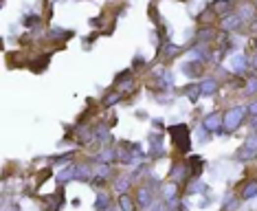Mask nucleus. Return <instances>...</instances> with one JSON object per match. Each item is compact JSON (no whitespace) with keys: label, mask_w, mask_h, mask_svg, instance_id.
<instances>
[{"label":"nucleus","mask_w":257,"mask_h":211,"mask_svg":"<svg viewBox=\"0 0 257 211\" xmlns=\"http://www.w3.org/2000/svg\"><path fill=\"white\" fill-rule=\"evenodd\" d=\"M246 115H249V108H244V106H233V108H228V110L224 112L222 130H227V132H235V130L242 125V121H244Z\"/></svg>","instance_id":"nucleus-1"},{"label":"nucleus","mask_w":257,"mask_h":211,"mask_svg":"<svg viewBox=\"0 0 257 211\" xmlns=\"http://www.w3.org/2000/svg\"><path fill=\"white\" fill-rule=\"evenodd\" d=\"M170 134H171V139H174V143H176V148L180 150V152H187L189 150V128H187L185 123H178V125H174V128L170 130Z\"/></svg>","instance_id":"nucleus-2"},{"label":"nucleus","mask_w":257,"mask_h":211,"mask_svg":"<svg viewBox=\"0 0 257 211\" xmlns=\"http://www.w3.org/2000/svg\"><path fill=\"white\" fill-rule=\"evenodd\" d=\"M237 156H240V161H251L253 156H257V134L246 141V145L240 150V154H237Z\"/></svg>","instance_id":"nucleus-3"},{"label":"nucleus","mask_w":257,"mask_h":211,"mask_svg":"<svg viewBox=\"0 0 257 211\" xmlns=\"http://www.w3.org/2000/svg\"><path fill=\"white\" fill-rule=\"evenodd\" d=\"M224 123V115L222 112H213V115H209L207 119H204V130H209V132H218V130L222 128Z\"/></svg>","instance_id":"nucleus-4"},{"label":"nucleus","mask_w":257,"mask_h":211,"mask_svg":"<svg viewBox=\"0 0 257 211\" xmlns=\"http://www.w3.org/2000/svg\"><path fill=\"white\" fill-rule=\"evenodd\" d=\"M231 68L235 70L237 75H244V70L249 68V58H246L244 53H235L231 58Z\"/></svg>","instance_id":"nucleus-5"},{"label":"nucleus","mask_w":257,"mask_h":211,"mask_svg":"<svg viewBox=\"0 0 257 211\" xmlns=\"http://www.w3.org/2000/svg\"><path fill=\"white\" fill-rule=\"evenodd\" d=\"M240 25H242V18L237 16V13H227V16H222V20H220V27L224 31H233Z\"/></svg>","instance_id":"nucleus-6"},{"label":"nucleus","mask_w":257,"mask_h":211,"mask_svg":"<svg viewBox=\"0 0 257 211\" xmlns=\"http://www.w3.org/2000/svg\"><path fill=\"white\" fill-rule=\"evenodd\" d=\"M257 196V181L253 178V181H246L244 185L240 187V198L242 200H251Z\"/></svg>","instance_id":"nucleus-7"},{"label":"nucleus","mask_w":257,"mask_h":211,"mask_svg":"<svg viewBox=\"0 0 257 211\" xmlns=\"http://www.w3.org/2000/svg\"><path fill=\"white\" fill-rule=\"evenodd\" d=\"M152 198H154V194L149 187H139V191H137L139 207H149V205H152Z\"/></svg>","instance_id":"nucleus-8"},{"label":"nucleus","mask_w":257,"mask_h":211,"mask_svg":"<svg viewBox=\"0 0 257 211\" xmlns=\"http://www.w3.org/2000/svg\"><path fill=\"white\" fill-rule=\"evenodd\" d=\"M218 90V82L213 77H207L202 79V84H200V95L202 97H209V95H216Z\"/></svg>","instance_id":"nucleus-9"},{"label":"nucleus","mask_w":257,"mask_h":211,"mask_svg":"<svg viewBox=\"0 0 257 211\" xmlns=\"http://www.w3.org/2000/svg\"><path fill=\"white\" fill-rule=\"evenodd\" d=\"M231 0H216V2L209 7V11L211 13H218V16H227L228 11H231Z\"/></svg>","instance_id":"nucleus-10"},{"label":"nucleus","mask_w":257,"mask_h":211,"mask_svg":"<svg viewBox=\"0 0 257 211\" xmlns=\"http://www.w3.org/2000/svg\"><path fill=\"white\" fill-rule=\"evenodd\" d=\"M200 172H202V158H200V156H191L189 158V176L198 178Z\"/></svg>","instance_id":"nucleus-11"},{"label":"nucleus","mask_w":257,"mask_h":211,"mask_svg":"<svg viewBox=\"0 0 257 211\" xmlns=\"http://www.w3.org/2000/svg\"><path fill=\"white\" fill-rule=\"evenodd\" d=\"M119 207L121 211H137V203L128 194H119Z\"/></svg>","instance_id":"nucleus-12"},{"label":"nucleus","mask_w":257,"mask_h":211,"mask_svg":"<svg viewBox=\"0 0 257 211\" xmlns=\"http://www.w3.org/2000/svg\"><path fill=\"white\" fill-rule=\"evenodd\" d=\"M183 70L189 75V77H200V75H202V66H200V62H187L183 66Z\"/></svg>","instance_id":"nucleus-13"},{"label":"nucleus","mask_w":257,"mask_h":211,"mask_svg":"<svg viewBox=\"0 0 257 211\" xmlns=\"http://www.w3.org/2000/svg\"><path fill=\"white\" fill-rule=\"evenodd\" d=\"M163 191H165V198L170 200V203H176V198H178V187L174 185V181L167 182L165 189H163Z\"/></svg>","instance_id":"nucleus-14"},{"label":"nucleus","mask_w":257,"mask_h":211,"mask_svg":"<svg viewBox=\"0 0 257 211\" xmlns=\"http://www.w3.org/2000/svg\"><path fill=\"white\" fill-rule=\"evenodd\" d=\"M185 176H189V174H187L185 165H180V163H178V165H176L174 170H171V181H174V182H183Z\"/></svg>","instance_id":"nucleus-15"},{"label":"nucleus","mask_w":257,"mask_h":211,"mask_svg":"<svg viewBox=\"0 0 257 211\" xmlns=\"http://www.w3.org/2000/svg\"><path fill=\"white\" fill-rule=\"evenodd\" d=\"M161 53H163V55H161L163 60H171V58H176V55L180 53V46H176V44H167L165 49L161 51Z\"/></svg>","instance_id":"nucleus-16"},{"label":"nucleus","mask_w":257,"mask_h":211,"mask_svg":"<svg viewBox=\"0 0 257 211\" xmlns=\"http://www.w3.org/2000/svg\"><path fill=\"white\" fill-rule=\"evenodd\" d=\"M114 189H116V194H128L130 178H116V181H114Z\"/></svg>","instance_id":"nucleus-17"},{"label":"nucleus","mask_w":257,"mask_h":211,"mask_svg":"<svg viewBox=\"0 0 257 211\" xmlns=\"http://www.w3.org/2000/svg\"><path fill=\"white\" fill-rule=\"evenodd\" d=\"M213 35H216V29H213V27H202V29L198 31V40H200V42L213 40Z\"/></svg>","instance_id":"nucleus-18"},{"label":"nucleus","mask_w":257,"mask_h":211,"mask_svg":"<svg viewBox=\"0 0 257 211\" xmlns=\"http://www.w3.org/2000/svg\"><path fill=\"white\" fill-rule=\"evenodd\" d=\"M253 11H255V7L253 4H242V7H237V16L242 18V20H244V16H246V20H253Z\"/></svg>","instance_id":"nucleus-19"},{"label":"nucleus","mask_w":257,"mask_h":211,"mask_svg":"<svg viewBox=\"0 0 257 211\" xmlns=\"http://www.w3.org/2000/svg\"><path fill=\"white\" fill-rule=\"evenodd\" d=\"M132 86H134L132 77H130L128 73L121 75V77H119V92H121V90H132Z\"/></svg>","instance_id":"nucleus-20"},{"label":"nucleus","mask_w":257,"mask_h":211,"mask_svg":"<svg viewBox=\"0 0 257 211\" xmlns=\"http://www.w3.org/2000/svg\"><path fill=\"white\" fill-rule=\"evenodd\" d=\"M244 92H246V95H255V92H257V77H249V79H246Z\"/></svg>","instance_id":"nucleus-21"},{"label":"nucleus","mask_w":257,"mask_h":211,"mask_svg":"<svg viewBox=\"0 0 257 211\" xmlns=\"http://www.w3.org/2000/svg\"><path fill=\"white\" fill-rule=\"evenodd\" d=\"M116 101H121V92L119 90H114V92H110V95L104 97V106H114Z\"/></svg>","instance_id":"nucleus-22"},{"label":"nucleus","mask_w":257,"mask_h":211,"mask_svg":"<svg viewBox=\"0 0 257 211\" xmlns=\"http://www.w3.org/2000/svg\"><path fill=\"white\" fill-rule=\"evenodd\" d=\"M75 176H77V167H71V170H64L62 174H59L57 181L59 182H66V181H71V178H75Z\"/></svg>","instance_id":"nucleus-23"},{"label":"nucleus","mask_w":257,"mask_h":211,"mask_svg":"<svg viewBox=\"0 0 257 211\" xmlns=\"http://www.w3.org/2000/svg\"><path fill=\"white\" fill-rule=\"evenodd\" d=\"M187 97H189L191 101L198 99V97H200V86H196V84H194V86H189V90H187Z\"/></svg>","instance_id":"nucleus-24"},{"label":"nucleus","mask_w":257,"mask_h":211,"mask_svg":"<svg viewBox=\"0 0 257 211\" xmlns=\"http://www.w3.org/2000/svg\"><path fill=\"white\" fill-rule=\"evenodd\" d=\"M110 205V198L106 194H99L97 196V209H101V207H108Z\"/></svg>","instance_id":"nucleus-25"},{"label":"nucleus","mask_w":257,"mask_h":211,"mask_svg":"<svg viewBox=\"0 0 257 211\" xmlns=\"http://www.w3.org/2000/svg\"><path fill=\"white\" fill-rule=\"evenodd\" d=\"M112 156H114V152H112V150H106V152H101L99 154V158H97V161H112Z\"/></svg>","instance_id":"nucleus-26"},{"label":"nucleus","mask_w":257,"mask_h":211,"mask_svg":"<svg viewBox=\"0 0 257 211\" xmlns=\"http://www.w3.org/2000/svg\"><path fill=\"white\" fill-rule=\"evenodd\" d=\"M95 172H97V176H101V178H106V176H108V174H110V167H106V165H104V167H101V165H99V167H97V170H95Z\"/></svg>","instance_id":"nucleus-27"},{"label":"nucleus","mask_w":257,"mask_h":211,"mask_svg":"<svg viewBox=\"0 0 257 211\" xmlns=\"http://www.w3.org/2000/svg\"><path fill=\"white\" fill-rule=\"evenodd\" d=\"M249 115L257 117V99H253V101H251V106H249Z\"/></svg>","instance_id":"nucleus-28"},{"label":"nucleus","mask_w":257,"mask_h":211,"mask_svg":"<svg viewBox=\"0 0 257 211\" xmlns=\"http://www.w3.org/2000/svg\"><path fill=\"white\" fill-rule=\"evenodd\" d=\"M251 29H253L255 33H257V18H253V22H251Z\"/></svg>","instance_id":"nucleus-29"},{"label":"nucleus","mask_w":257,"mask_h":211,"mask_svg":"<svg viewBox=\"0 0 257 211\" xmlns=\"http://www.w3.org/2000/svg\"><path fill=\"white\" fill-rule=\"evenodd\" d=\"M156 211H167V205H158Z\"/></svg>","instance_id":"nucleus-30"},{"label":"nucleus","mask_w":257,"mask_h":211,"mask_svg":"<svg viewBox=\"0 0 257 211\" xmlns=\"http://www.w3.org/2000/svg\"><path fill=\"white\" fill-rule=\"evenodd\" d=\"M253 66L257 68V55H255V58H253Z\"/></svg>","instance_id":"nucleus-31"},{"label":"nucleus","mask_w":257,"mask_h":211,"mask_svg":"<svg viewBox=\"0 0 257 211\" xmlns=\"http://www.w3.org/2000/svg\"><path fill=\"white\" fill-rule=\"evenodd\" d=\"M106 211H116V209H112V207H106Z\"/></svg>","instance_id":"nucleus-32"},{"label":"nucleus","mask_w":257,"mask_h":211,"mask_svg":"<svg viewBox=\"0 0 257 211\" xmlns=\"http://www.w3.org/2000/svg\"><path fill=\"white\" fill-rule=\"evenodd\" d=\"M253 7H255V9H257V0H253Z\"/></svg>","instance_id":"nucleus-33"},{"label":"nucleus","mask_w":257,"mask_h":211,"mask_svg":"<svg viewBox=\"0 0 257 211\" xmlns=\"http://www.w3.org/2000/svg\"><path fill=\"white\" fill-rule=\"evenodd\" d=\"M255 46H257V37H255Z\"/></svg>","instance_id":"nucleus-34"}]
</instances>
